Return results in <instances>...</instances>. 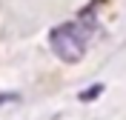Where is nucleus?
<instances>
[{
	"mask_svg": "<svg viewBox=\"0 0 126 120\" xmlns=\"http://www.w3.org/2000/svg\"><path fill=\"white\" fill-rule=\"evenodd\" d=\"M92 32H94V23H86V20H75V23L57 26L49 34L52 52L60 60H66V63H78L80 57H83V52H86V46H89Z\"/></svg>",
	"mask_w": 126,
	"mask_h": 120,
	"instance_id": "f257e3e1",
	"label": "nucleus"
},
{
	"mask_svg": "<svg viewBox=\"0 0 126 120\" xmlns=\"http://www.w3.org/2000/svg\"><path fill=\"white\" fill-rule=\"evenodd\" d=\"M100 92H103V86H92V89H89V92H83V94H80V97H83V100H92V97H97V94H100Z\"/></svg>",
	"mask_w": 126,
	"mask_h": 120,
	"instance_id": "f03ea898",
	"label": "nucleus"
}]
</instances>
